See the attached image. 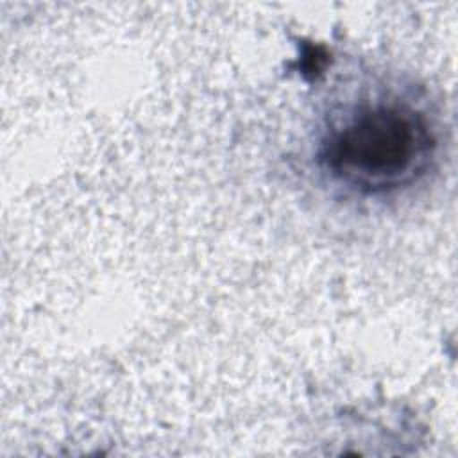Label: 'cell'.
Returning <instances> with one entry per match:
<instances>
[{
	"mask_svg": "<svg viewBox=\"0 0 458 458\" xmlns=\"http://www.w3.org/2000/svg\"><path fill=\"white\" fill-rule=\"evenodd\" d=\"M438 132L431 114L395 91H376L331 114L317 163L335 184L379 197L417 182L437 157Z\"/></svg>",
	"mask_w": 458,
	"mask_h": 458,
	"instance_id": "6da1fadb",
	"label": "cell"
}]
</instances>
